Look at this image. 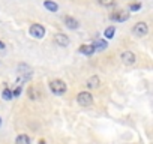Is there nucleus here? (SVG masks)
I'll list each match as a JSON object with an SVG mask.
<instances>
[{"label": "nucleus", "instance_id": "f257e3e1", "mask_svg": "<svg viewBox=\"0 0 153 144\" xmlns=\"http://www.w3.org/2000/svg\"><path fill=\"white\" fill-rule=\"evenodd\" d=\"M76 102H78V105H81V107H90L93 104V96L89 92H80L78 95H76Z\"/></svg>", "mask_w": 153, "mask_h": 144}, {"label": "nucleus", "instance_id": "a211bd4d", "mask_svg": "<svg viewBox=\"0 0 153 144\" xmlns=\"http://www.w3.org/2000/svg\"><path fill=\"white\" fill-rule=\"evenodd\" d=\"M129 8H131V11H140L141 9V3H132Z\"/></svg>", "mask_w": 153, "mask_h": 144}, {"label": "nucleus", "instance_id": "dca6fc26", "mask_svg": "<svg viewBox=\"0 0 153 144\" xmlns=\"http://www.w3.org/2000/svg\"><path fill=\"white\" fill-rule=\"evenodd\" d=\"M14 98V95H12V90H9V89H5L3 90V99L5 101H9V99H12Z\"/></svg>", "mask_w": 153, "mask_h": 144}, {"label": "nucleus", "instance_id": "9b49d317", "mask_svg": "<svg viewBox=\"0 0 153 144\" xmlns=\"http://www.w3.org/2000/svg\"><path fill=\"white\" fill-rule=\"evenodd\" d=\"M44 6H45L50 12H57V11H59V5L54 3V2H51V0H45V2H44Z\"/></svg>", "mask_w": 153, "mask_h": 144}, {"label": "nucleus", "instance_id": "f03ea898", "mask_svg": "<svg viewBox=\"0 0 153 144\" xmlns=\"http://www.w3.org/2000/svg\"><path fill=\"white\" fill-rule=\"evenodd\" d=\"M50 90L54 93V95H63L66 92V84L65 81L62 80H54L50 83Z\"/></svg>", "mask_w": 153, "mask_h": 144}, {"label": "nucleus", "instance_id": "aec40b11", "mask_svg": "<svg viewBox=\"0 0 153 144\" xmlns=\"http://www.w3.org/2000/svg\"><path fill=\"white\" fill-rule=\"evenodd\" d=\"M0 125H2V119H0Z\"/></svg>", "mask_w": 153, "mask_h": 144}, {"label": "nucleus", "instance_id": "f8f14e48", "mask_svg": "<svg viewBox=\"0 0 153 144\" xmlns=\"http://www.w3.org/2000/svg\"><path fill=\"white\" fill-rule=\"evenodd\" d=\"M15 144H30V138H29V135H26V134L18 135L17 140H15Z\"/></svg>", "mask_w": 153, "mask_h": 144}, {"label": "nucleus", "instance_id": "0eeeda50", "mask_svg": "<svg viewBox=\"0 0 153 144\" xmlns=\"http://www.w3.org/2000/svg\"><path fill=\"white\" fill-rule=\"evenodd\" d=\"M54 42L60 47H68L69 45V38L65 35V33H57L54 36Z\"/></svg>", "mask_w": 153, "mask_h": 144}, {"label": "nucleus", "instance_id": "423d86ee", "mask_svg": "<svg viewBox=\"0 0 153 144\" xmlns=\"http://www.w3.org/2000/svg\"><path fill=\"white\" fill-rule=\"evenodd\" d=\"M128 18H129V14L125 12V11H116V12L111 14V20H113V21L122 23V21H126Z\"/></svg>", "mask_w": 153, "mask_h": 144}, {"label": "nucleus", "instance_id": "39448f33", "mask_svg": "<svg viewBox=\"0 0 153 144\" xmlns=\"http://www.w3.org/2000/svg\"><path fill=\"white\" fill-rule=\"evenodd\" d=\"M135 60H137V57H135V54H134L132 51H125V53H122V62H123L125 65L132 66V65L135 63Z\"/></svg>", "mask_w": 153, "mask_h": 144}, {"label": "nucleus", "instance_id": "ddd939ff", "mask_svg": "<svg viewBox=\"0 0 153 144\" xmlns=\"http://www.w3.org/2000/svg\"><path fill=\"white\" fill-rule=\"evenodd\" d=\"M93 47H95V50H98V51H104V50L107 48V42L102 41V39H96L95 44H93Z\"/></svg>", "mask_w": 153, "mask_h": 144}, {"label": "nucleus", "instance_id": "9d476101", "mask_svg": "<svg viewBox=\"0 0 153 144\" xmlns=\"http://www.w3.org/2000/svg\"><path fill=\"white\" fill-rule=\"evenodd\" d=\"M95 51H96V50H95L93 45H81V47H80V53H83V54H86V56H92Z\"/></svg>", "mask_w": 153, "mask_h": 144}, {"label": "nucleus", "instance_id": "4468645a", "mask_svg": "<svg viewBox=\"0 0 153 144\" xmlns=\"http://www.w3.org/2000/svg\"><path fill=\"white\" fill-rule=\"evenodd\" d=\"M27 95L30 96V99H38V98H39V96H38V90H36V87H35V86H30V87H29Z\"/></svg>", "mask_w": 153, "mask_h": 144}, {"label": "nucleus", "instance_id": "f3484780", "mask_svg": "<svg viewBox=\"0 0 153 144\" xmlns=\"http://www.w3.org/2000/svg\"><path fill=\"white\" fill-rule=\"evenodd\" d=\"M98 3L108 8V6H113V5H114V0H98Z\"/></svg>", "mask_w": 153, "mask_h": 144}, {"label": "nucleus", "instance_id": "1a4fd4ad", "mask_svg": "<svg viewBox=\"0 0 153 144\" xmlns=\"http://www.w3.org/2000/svg\"><path fill=\"white\" fill-rule=\"evenodd\" d=\"M99 83H101L99 77L93 75V77H90V78L87 80V87H89V89H96V87H99Z\"/></svg>", "mask_w": 153, "mask_h": 144}, {"label": "nucleus", "instance_id": "6ab92c4d", "mask_svg": "<svg viewBox=\"0 0 153 144\" xmlns=\"http://www.w3.org/2000/svg\"><path fill=\"white\" fill-rule=\"evenodd\" d=\"M0 50H5V44L2 41H0Z\"/></svg>", "mask_w": 153, "mask_h": 144}, {"label": "nucleus", "instance_id": "20e7f679", "mask_svg": "<svg viewBox=\"0 0 153 144\" xmlns=\"http://www.w3.org/2000/svg\"><path fill=\"white\" fill-rule=\"evenodd\" d=\"M29 32H30V35H32L33 38H36V39H42V38L45 36V27L41 26V24H32Z\"/></svg>", "mask_w": 153, "mask_h": 144}, {"label": "nucleus", "instance_id": "6e6552de", "mask_svg": "<svg viewBox=\"0 0 153 144\" xmlns=\"http://www.w3.org/2000/svg\"><path fill=\"white\" fill-rule=\"evenodd\" d=\"M65 24H66V27L68 29H72V30H75V29H78L80 27V23L76 21L75 18H72V17H65Z\"/></svg>", "mask_w": 153, "mask_h": 144}, {"label": "nucleus", "instance_id": "2eb2a0df", "mask_svg": "<svg viewBox=\"0 0 153 144\" xmlns=\"http://www.w3.org/2000/svg\"><path fill=\"white\" fill-rule=\"evenodd\" d=\"M114 33H116V29H114L113 26H110L108 29H105V38H107V39L114 38Z\"/></svg>", "mask_w": 153, "mask_h": 144}, {"label": "nucleus", "instance_id": "7ed1b4c3", "mask_svg": "<svg viewBox=\"0 0 153 144\" xmlns=\"http://www.w3.org/2000/svg\"><path fill=\"white\" fill-rule=\"evenodd\" d=\"M132 33L135 35V36H146L147 33H149V26L144 23V21H140V23H137L134 27H132Z\"/></svg>", "mask_w": 153, "mask_h": 144}]
</instances>
